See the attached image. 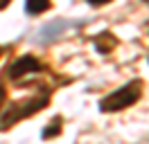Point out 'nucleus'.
<instances>
[{
  "label": "nucleus",
  "instance_id": "obj_1",
  "mask_svg": "<svg viewBox=\"0 0 149 144\" xmlns=\"http://www.w3.org/2000/svg\"><path fill=\"white\" fill-rule=\"evenodd\" d=\"M47 104H50V90H41L38 95L25 97L20 101H11L7 108H0V131H7L14 124L41 113Z\"/></svg>",
  "mask_w": 149,
  "mask_h": 144
},
{
  "label": "nucleus",
  "instance_id": "obj_2",
  "mask_svg": "<svg viewBox=\"0 0 149 144\" xmlns=\"http://www.w3.org/2000/svg\"><path fill=\"white\" fill-rule=\"evenodd\" d=\"M140 97H142V81L131 79L129 83L120 86L118 90H113L106 97L100 99V110L102 113H118V110H124V108L133 106Z\"/></svg>",
  "mask_w": 149,
  "mask_h": 144
},
{
  "label": "nucleus",
  "instance_id": "obj_3",
  "mask_svg": "<svg viewBox=\"0 0 149 144\" xmlns=\"http://www.w3.org/2000/svg\"><path fill=\"white\" fill-rule=\"evenodd\" d=\"M43 70H45V65L38 61L36 56L23 54V56H18V59L9 65L7 77H9L11 81H23L25 77H29V74H38V72H43Z\"/></svg>",
  "mask_w": 149,
  "mask_h": 144
},
{
  "label": "nucleus",
  "instance_id": "obj_4",
  "mask_svg": "<svg viewBox=\"0 0 149 144\" xmlns=\"http://www.w3.org/2000/svg\"><path fill=\"white\" fill-rule=\"evenodd\" d=\"M115 45H118V38H115L111 32H102V34H97V36L93 38V47H95L100 54H109Z\"/></svg>",
  "mask_w": 149,
  "mask_h": 144
},
{
  "label": "nucleus",
  "instance_id": "obj_5",
  "mask_svg": "<svg viewBox=\"0 0 149 144\" xmlns=\"http://www.w3.org/2000/svg\"><path fill=\"white\" fill-rule=\"evenodd\" d=\"M47 9H50V0H25V11L29 16L45 14Z\"/></svg>",
  "mask_w": 149,
  "mask_h": 144
},
{
  "label": "nucleus",
  "instance_id": "obj_6",
  "mask_svg": "<svg viewBox=\"0 0 149 144\" xmlns=\"http://www.w3.org/2000/svg\"><path fill=\"white\" fill-rule=\"evenodd\" d=\"M65 27H68V23H65V20H54V23H50V25L41 32V36H43V41H47V38H52V36H59Z\"/></svg>",
  "mask_w": 149,
  "mask_h": 144
},
{
  "label": "nucleus",
  "instance_id": "obj_7",
  "mask_svg": "<svg viewBox=\"0 0 149 144\" xmlns=\"http://www.w3.org/2000/svg\"><path fill=\"white\" fill-rule=\"evenodd\" d=\"M61 124H63V119H61V117H54V119L47 124V128H43L41 137H43V140H50V137L59 135V133H61Z\"/></svg>",
  "mask_w": 149,
  "mask_h": 144
},
{
  "label": "nucleus",
  "instance_id": "obj_8",
  "mask_svg": "<svg viewBox=\"0 0 149 144\" xmlns=\"http://www.w3.org/2000/svg\"><path fill=\"white\" fill-rule=\"evenodd\" d=\"M88 5H93V7H102V5H109V2H113V0H86Z\"/></svg>",
  "mask_w": 149,
  "mask_h": 144
},
{
  "label": "nucleus",
  "instance_id": "obj_9",
  "mask_svg": "<svg viewBox=\"0 0 149 144\" xmlns=\"http://www.w3.org/2000/svg\"><path fill=\"white\" fill-rule=\"evenodd\" d=\"M2 104H5V86L0 83V108H2Z\"/></svg>",
  "mask_w": 149,
  "mask_h": 144
},
{
  "label": "nucleus",
  "instance_id": "obj_10",
  "mask_svg": "<svg viewBox=\"0 0 149 144\" xmlns=\"http://www.w3.org/2000/svg\"><path fill=\"white\" fill-rule=\"evenodd\" d=\"M9 2H11V0H0V9H5L7 5H9Z\"/></svg>",
  "mask_w": 149,
  "mask_h": 144
},
{
  "label": "nucleus",
  "instance_id": "obj_11",
  "mask_svg": "<svg viewBox=\"0 0 149 144\" xmlns=\"http://www.w3.org/2000/svg\"><path fill=\"white\" fill-rule=\"evenodd\" d=\"M0 56H2V47H0Z\"/></svg>",
  "mask_w": 149,
  "mask_h": 144
},
{
  "label": "nucleus",
  "instance_id": "obj_12",
  "mask_svg": "<svg viewBox=\"0 0 149 144\" xmlns=\"http://www.w3.org/2000/svg\"><path fill=\"white\" fill-rule=\"evenodd\" d=\"M142 2H147V5H149V0H142Z\"/></svg>",
  "mask_w": 149,
  "mask_h": 144
}]
</instances>
